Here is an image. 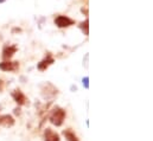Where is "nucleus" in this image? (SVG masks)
<instances>
[{
	"mask_svg": "<svg viewBox=\"0 0 153 141\" xmlns=\"http://www.w3.org/2000/svg\"><path fill=\"white\" fill-rule=\"evenodd\" d=\"M65 116H67V113H65V109L61 108V107L56 106L53 107V109L51 110L50 113V116H49V121L56 126V127H61L65 120Z\"/></svg>",
	"mask_w": 153,
	"mask_h": 141,
	"instance_id": "f257e3e1",
	"label": "nucleus"
},
{
	"mask_svg": "<svg viewBox=\"0 0 153 141\" xmlns=\"http://www.w3.org/2000/svg\"><path fill=\"white\" fill-rule=\"evenodd\" d=\"M40 91H42V96L45 100H53L58 95V89L49 82H45L40 85Z\"/></svg>",
	"mask_w": 153,
	"mask_h": 141,
	"instance_id": "f03ea898",
	"label": "nucleus"
},
{
	"mask_svg": "<svg viewBox=\"0 0 153 141\" xmlns=\"http://www.w3.org/2000/svg\"><path fill=\"white\" fill-rule=\"evenodd\" d=\"M11 95H12V99L14 100V102H16L18 106H26V105H29L27 97L24 95V93H23L20 89L13 90Z\"/></svg>",
	"mask_w": 153,
	"mask_h": 141,
	"instance_id": "7ed1b4c3",
	"label": "nucleus"
},
{
	"mask_svg": "<svg viewBox=\"0 0 153 141\" xmlns=\"http://www.w3.org/2000/svg\"><path fill=\"white\" fill-rule=\"evenodd\" d=\"M55 24L58 27H68L70 25H74L75 24V20L71 19V18H69V17H65V16H58L55 19Z\"/></svg>",
	"mask_w": 153,
	"mask_h": 141,
	"instance_id": "20e7f679",
	"label": "nucleus"
},
{
	"mask_svg": "<svg viewBox=\"0 0 153 141\" xmlns=\"http://www.w3.org/2000/svg\"><path fill=\"white\" fill-rule=\"evenodd\" d=\"M1 108V106H0ZM16 123V120L13 119V116L8 115V114H5V115H0V126L5 127V128H11L13 127Z\"/></svg>",
	"mask_w": 153,
	"mask_h": 141,
	"instance_id": "39448f33",
	"label": "nucleus"
},
{
	"mask_svg": "<svg viewBox=\"0 0 153 141\" xmlns=\"http://www.w3.org/2000/svg\"><path fill=\"white\" fill-rule=\"evenodd\" d=\"M19 69V63L18 62H10L8 61H4L0 63V70L2 71H17Z\"/></svg>",
	"mask_w": 153,
	"mask_h": 141,
	"instance_id": "423d86ee",
	"label": "nucleus"
},
{
	"mask_svg": "<svg viewBox=\"0 0 153 141\" xmlns=\"http://www.w3.org/2000/svg\"><path fill=\"white\" fill-rule=\"evenodd\" d=\"M53 62H55V59L51 57V53H48V56L37 64V69H38L39 71L46 70L51 64H53Z\"/></svg>",
	"mask_w": 153,
	"mask_h": 141,
	"instance_id": "0eeeda50",
	"label": "nucleus"
},
{
	"mask_svg": "<svg viewBox=\"0 0 153 141\" xmlns=\"http://www.w3.org/2000/svg\"><path fill=\"white\" fill-rule=\"evenodd\" d=\"M59 135L53 132L51 128H45L44 131V141H59Z\"/></svg>",
	"mask_w": 153,
	"mask_h": 141,
	"instance_id": "6e6552de",
	"label": "nucleus"
},
{
	"mask_svg": "<svg viewBox=\"0 0 153 141\" xmlns=\"http://www.w3.org/2000/svg\"><path fill=\"white\" fill-rule=\"evenodd\" d=\"M17 51V46L16 45H11V46H5L4 47V51H2V58L8 61L10 58L13 57V55L16 53Z\"/></svg>",
	"mask_w": 153,
	"mask_h": 141,
	"instance_id": "1a4fd4ad",
	"label": "nucleus"
},
{
	"mask_svg": "<svg viewBox=\"0 0 153 141\" xmlns=\"http://www.w3.org/2000/svg\"><path fill=\"white\" fill-rule=\"evenodd\" d=\"M63 135L65 137L67 141H79L78 137H77L71 129H65V131H63Z\"/></svg>",
	"mask_w": 153,
	"mask_h": 141,
	"instance_id": "9d476101",
	"label": "nucleus"
},
{
	"mask_svg": "<svg viewBox=\"0 0 153 141\" xmlns=\"http://www.w3.org/2000/svg\"><path fill=\"white\" fill-rule=\"evenodd\" d=\"M81 27H82V30H83L84 35L88 36V19H87L84 23H82V24H81Z\"/></svg>",
	"mask_w": 153,
	"mask_h": 141,
	"instance_id": "9b49d317",
	"label": "nucleus"
},
{
	"mask_svg": "<svg viewBox=\"0 0 153 141\" xmlns=\"http://www.w3.org/2000/svg\"><path fill=\"white\" fill-rule=\"evenodd\" d=\"M82 83H83V85H84L85 89H89V78L88 77H84L82 79Z\"/></svg>",
	"mask_w": 153,
	"mask_h": 141,
	"instance_id": "f8f14e48",
	"label": "nucleus"
},
{
	"mask_svg": "<svg viewBox=\"0 0 153 141\" xmlns=\"http://www.w3.org/2000/svg\"><path fill=\"white\" fill-rule=\"evenodd\" d=\"M4 88H5V82L2 79H0V93H2Z\"/></svg>",
	"mask_w": 153,
	"mask_h": 141,
	"instance_id": "ddd939ff",
	"label": "nucleus"
},
{
	"mask_svg": "<svg viewBox=\"0 0 153 141\" xmlns=\"http://www.w3.org/2000/svg\"><path fill=\"white\" fill-rule=\"evenodd\" d=\"M13 113H14L16 115H20V108H18V107L14 108V111H13Z\"/></svg>",
	"mask_w": 153,
	"mask_h": 141,
	"instance_id": "4468645a",
	"label": "nucleus"
},
{
	"mask_svg": "<svg viewBox=\"0 0 153 141\" xmlns=\"http://www.w3.org/2000/svg\"><path fill=\"white\" fill-rule=\"evenodd\" d=\"M20 31H22L20 29H13V31H12V32H20Z\"/></svg>",
	"mask_w": 153,
	"mask_h": 141,
	"instance_id": "2eb2a0df",
	"label": "nucleus"
},
{
	"mask_svg": "<svg viewBox=\"0 0 153 141\" xmlns=\"http://www.w3.org/2000/svg\"><path fill=\"white\" fill-rule=\"evenodd\" d=\"M71 90H75V91H76V90H77L76 85H75V87H74V85H73V87H71Z\"/></svg>",
	"mask_w": 153,
	"mask_h": 141,
	"instance_id": "dca6fc26",
	"label": "nucleus"
}]
</instances>
